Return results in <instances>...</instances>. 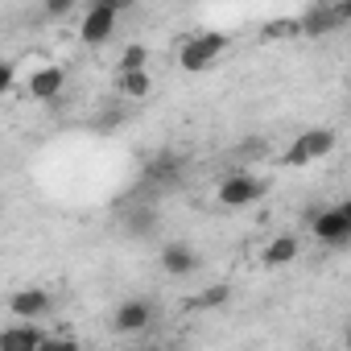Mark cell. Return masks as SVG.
I'll return each instance as SVG.
<instances>
[{
  "label": "cell",
  "mask_w": 351,
  "mask_h": 351,
  "mask_svg": "<svg viewBox=\"0 0 351 351\" xmlns=\"http://www.w3.org/2000/svg\"><path fill=\"white\" fill-rule=\"evenodd\" d=\"M351 21V0H335V5H314L298 17V34L306 38H326Z\"/></svg>",
  "instance_id": "cell-1"
},
{
  "label": "cell",
  "mask_w": 351,
  "mask_h": 351,
  "mask_svg": "<svg viewBox=\"0 0 351 351\" xmlns=\"http://www.w3.org/2000/svg\"><path fill=\"white\" fill-rule=\"evenodd\" d=\"M228 46H232V38H228V34H199V38H191V42L182 46L178 62H182V71H207V66H211Z\"/></svg>",
  "instance_id": "cell-2"
},
{
  "label": "cell",
  "mask_w": 351,
  "mask_h": 351,
  "mask_svg": "<svg viewBox=\"0 0 351 351\" xmlns=\"http://www.w3.org/2000/svg\"><path fill=\"white\" fill-rule=\"evenodd\" d=\"M310 228H314V236H318L322 244H347V240H351V203L314 211V215H310Z\"/></svg>",
  "instance_id": "cell-3"
},
{
  "label": "cell",
  "mask_w": 351,
  "mask_h": 351,
  "mask_svg": "<svg viewBox=\"0 0 351 351\" xmlns=\"http://www.w3.org/2000/svg\"><path fill=\"white\" fill-rule=\"evenodd\" d=\"M330 149H335V132H330V128L302 132V136L289 145V153H285V165H306V161H318V157H326Z\"/></svg>",
  "instance_id": "cell-4"
},
{
  "label": "cell",
  "mask_w": 351,
  "mask_h": 351,
  "mask_svg": "<svg viewBox=\"0 0 351 351\" xmlns=\"http://www.w3.org/2000/svg\"><path fill=\"white\" fill-rule=\"evenodd\" d=\"M265 191H269V186H265L261 178H252V173H232V178L219 182V203H223V207H248V203H256Z\"/></svg>",
  "instance_id": "cell-5"
},
{
  "label": "cell",
  "mask_w": 351,
  "mask_h": 351,
  "mask_svg": "<svg viewBox=\"0 0 351 351\" xmlns=\"http://www.w3.org/2000/svg\"><path fill=\"white\" fill-rule=\"evenodd\" d=\"M116 9L108 5V0H95V5L87 9V21L79 25V38L87 42V46H104L108 38H112V29H116Z\"/></svg>",
  "instance_id": "cell-6"
},
{
  "label": "cell",
  "mask_w": 351,
  "mask_h": 351,
  "mask_svg": "<svg viewBox=\"0 0 351 351\" xmlns=\"http://www.w3.org/2000/svg\"><path fill=\"white\" fill-rule=\"evenodd\" d=\"M178 178H182V157L178 153H157L153 161H145V182L169 191V186H178Z\"/></svg>",
  "instance_id": "cell-7"
},
{
  "label": "cell",
  "mask_w": 351,
  "mask_h": 351,
  "mask_svg": "<svg viewBox=\"0 0 351 351\" xmlns=\"http://www.w3.org/2000/svg\"><path fill=\"white\" fill-rule=\"evenodd\" d=\"M149 322H153V306H149L145 298L124 302V306L116 310V318H112V326H116L120 335H136V330H145Z\"/></svg>",
  "instance_id": "cell-8"
},
{
  "label": "cell",
  "mask_w": 351,
  "mask_h": 351,
  "mask_svg": "<svg viewBox=\"0 0 351 351\" xmlns=\"http://www.w3.org/2000/svg\"><path fill=\"white\" fill-rule=\"evenodd\" d=\"M34 347H46V335L38 326H29V318H21L9 330H0V351H34Z\"/></svg>",
  "instance_id": "cell-9"
},
{
  "label": "cell",
  "mask_w": 351,
  "mask_h": 351,
  "mask_svg": "<svg viewBox=\"0 0 351 351\" xmlns=\"http://www.w3.org/2000/svg\"><path fill=\"white\" fill-rule=\"evenodd\" d=\"M161 269H165L169 277H191V273L199 269V256H195L191 244H165V248H161Z\"/></svg>",
  "instance_id": "cell-10"
},
{
  "label": "cell",
  "mask_w": 351,
  "mask_h": 351,
  "mask_svg": "<svg viewBox=\"0 0 351 351\" xmlns=\"http://www.w3.org/2000/svg\"><path fill=\"white\" fill-rule=\"evenodd\" d=\"M50 306H54V298H50L46 289H17V293L9 298V310H13L17 318H42Z\"/></svg>",
  "instance_id": "cell-11"
},
{
  "label": "cell",
  "mask_w": 351,
  "mask_h": 351,
  "mask_svg": "<svg viewBox=\"0 0 351 351\" xmlns=\"http://www.w3.org/2000/svg\"><path fill=\"white\" fill-rule=\"evenodd\" d=\"M62 87H66V71L62 66H42V71L29 75V95L34 99H54Z\"/></svg>",
  "instance_id": "cell-12"
},
{
  "label": "cell",
  "mask_w": 351,
  "mask_h": 351,
  "mask_svg": "<svg viewBox=\"0 0 351 351\" xmlns=\"http://www.w3.org/2000/svg\"><path fill=\"white\" fill-rule=\"evenodd\" d=\"M116 87H120V95H128V99H145L149 91H153V75L141 66V71H120L116 75Z\"/></svg>",
  "instance_id": "cell-13"
},
{
  "label": "cell",
  "mask_w": 351,
  "mask_h": 351,
  "mask_svg": "<svg viewBox=\"0 0 351 351\" xmlns=\"http://www.w3.org/2000/svg\"><path fill=\"white\" fill-rule=\"evenodd\" d=\"M120 228H124L128 236H153V232H157V211H153V207H132V211H124Z\"/></svg>",
  "instance_id": "cell-14"
},
{
  "label": "cell",
  "mask_w": 351,
  "mask_h": 351,
  "mask_svg": "<svg viewBox=\"0 0 351 351\" xmlns=\"http://www.w3.org/2000/svg\"><path fill=\"white\" fill-rule=\"evenodd\" d=\"M293 256H298V236H277L265 248V265H289Z\"/></svg>",
  "instance_id": "cell-15"
},
{
  "label": "cell",
  "mask_w": 351,
  "mask_h": 351,
  "mask_svg": "<svg viewBox=\"0 0 351 351\" xmlns=\"http://www.w3.org/2000/svg\"><path fill=\"white\" fill-rule=\"evenodd\" d=\"M261 38H265V42H277V38H298V17H277V21H269V25L261 29Z\"/></svg>",
  "instance_id": "cell-16"
},
{
  "label": "cell",
  "mask_w": 351,
  "mask_h": 351,
  "mask_svg": "<svg viewBox=\"0 0 351 351\" xmlns=\"http://www.w3.org/2000/svg\"><path fill=\"white\" fill-rule=\"evenodd\" d=\"M149 62V50L141 46V42H132V46H124V54H120V62H116V75L120 71H141Z\"/></svg>",
  "instance_id": "cell-17"
},
{
  "label": "cell",
  "mask_w": 351,
  "mask_h": 351,
  "mask_svg": "<svg viewBox=\"0 0 351 351\" xmlns=\"http://www.w3.org/2000/svg\"><path fill=\"white\" fill-rule=\"evenodd\" d=\"M75 5H79V0H42V9H46L50 17H66Z\"/></svg>",
  "instance_id": "cell-18"
},
{
  "label": "cell",
  "mask_w": 351,
  "mask_h": 351,
  "mask_svg": "<svg viewBox=\"0 0 351 351\" xmlns=\"http://www.w3.org/2000/svg\"><path fill=\"white\" fill-rule=\"evenodd\" d=\"M228 293H232L228 285H215V289H207V293H203L195 306H219V302H228Z\"/></svg>",
  "instance_id": "cell-19"
},
{
  "label": "cell",
  "mask_w": 351,
  "mask_h": 351,
  "mask_svg": "<svg viewBox=\"0 0 351 351\" xmlns=\"http://www.w3.org/2000/svg\"><path fill=\"white\" fill-rule=\"evenodd\" d=\"M13 75H17V71H13V62H0V95L13 87Z\"/></svg>",
  "instance_id": "cell-20"
},
{
  "label": "cell",
  "mask_w": 351,
  "mask_h": 351,
  "mask_svg": "<svg viewBox=\"0 0 351 351\" xmlns=\"http://www.w3.org/2000/svg\"><path fill=\"white\" fill-rule=\"evenodd\" d=\"M108 5H112L116 13H124V9H132V5H136V0H108Z\"/></svg>",
  "instance_id": "cell-21"
}]
</instances>
